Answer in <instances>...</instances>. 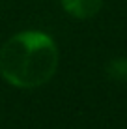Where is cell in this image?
<instances>
[{"mask_svg":"<svg viewBox=\"0 0 127 129\" xmlns=\"http://www.w3.org/2000/svg\"><path fill=\"white\" fill-rule=\"evenodd\" d=\"M64 11L75 19H92L103 6V0H60Z\"/></svg>","mask_w":127,"mask_h":129,"instance_id":"obj_2","label":"cell"},{"mask_svg":"<svg viewBox=\"0 0 127 129\" xmlns=\"http://www.w3.org/2000/svg\"><path fill=\"white\" fill-rule=\"evenodd\" d=\"M56 69L58 47L43 32H19L0 49V75L15 88H39L54 77Z\"/></svg>","mask_w":127,"mask_h":129,"instance_id":"obj_1","label":"cell"},{"mask_svg":"<svg viewBox=\"0 0 127 129\" xmlns=\"http://www.w3.org/2000/svg\"><path fill=\"white\" fill-rule=\"evenodd\" d=\"M107 73L114 81H127V58H114L108 62Z\"/></svg>","mask_w":127,"mask_h":129,"instance_id":"obj_3","label":"cell"}]
</instances>
